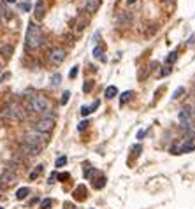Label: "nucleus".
I'll return each mask as SVG.
<instances>
[{"label":"nucleus","instance_id":"f257e3e1","mask_svg":"<svg viewBox=\"0 0 195 209\" xmlns=\"http://www.w3.org/2000/svg\"><path fill=\"white\" fill-rule=\"evenodd\" d=\"M42 30L39 25H35V21L28 23L27 35H25V49L27 51H37L42 46Z\"/></svg>","mask_w":195,"mask_h":209},{"label":"nucleus","instance_id":"f03ea898","mask_svg":"<svg viewBox=\"0 0 195 209\" xmlns=\"http://www.w3.org/2000/svg\"><path fill=\"white\" fill-rule=\"evenodd\" d=\"M30 111H34L35 114H42L44 118H51V102L44 95H34L28 102Z\"/></svg>","mask_w":195,"mask_h":209},{"label":"nucleus","instance_id":"7ed1b4c3","mask_svg":"<svg viewBox=\"0 0 195 209\" xmlns=\"http://www.w3.org/2000/svg\"><path fill=\"white\" fill-rule=\"evenodd\" d=\"M23 141L40 149V148H44L46 144H48V133L39 132V130H32V132H27V133H25Z\"/></svg>","mask_w":195,"mask_h":209},{"label":"nucleus","instance_id":"20e7f679","mask_svg":"<svg viewBox=\"0 0 195 209\" xmlns=\"http://www.w3.org/2000/svg\"><path fill=\"white\" fill-rule=\"evenodd\" d=\"M177 120H179V123H181V128L190 127L192 120H193V107H192V106H185L181 111H179V114H177Z\"/></svg>","mask_w":195,"mask_h":209},{"label":"nucleus","instance_id":"39448f33","mask_svg":"<svg viewBox=\"0 0 195 209\" xmlns=\"http://www.w3.org/2000/svg\"><path fill=\"white\" fill-rule=\"evenodd\" d=\"M65 56H67V53H65V49L63 48H53L51 51H49V63L51 65H62L63 63V60H65Z\"/></svg>","mask_w":195,"mask_h":209},{"label":"nucleus","instance_id":"423d86ee","mask_svg":"<svg viewBox=\"0 0 195 209\" xmlns=\"http://www.w3.org/2000/svg\"><path fill=\"white\" fill-rule=\"evenodd\" d=\"M35 130H39V132H44V133H48L49 130H53V127H55V120L53 118H40V120H37L35 121Z\"/></svg>","mask_w":195,"mask_h":209},{"label":"nucleus","instance_id":"0eeeda50","mask_svg":"<svg viewBox=\"0 0 195 209\" xmlns=\"http://www.w3.org/2000/svg\"><path fill=\"white\" fill-rule=\"evenodd\" d=\"M90 16L92 14L86 13V11H83V13L77 14V18H76V30H84V28L88 27V23H90Z\"/></svg>","mask_w":195,"mask_h":209},{"label":"nucleus","instance_id":"6e6552de","mask_svg":"<svg viewBox=\"0 0 195 209\" xmlns=\"http://www.w3.org/2000/svg\"><path fill=\"white\" fill-rule=\"evenodd\" d=\"M195 149V144L192 143H183V144H176V146H172V149H171V153L172 155H183V153H190Z\"/></svg>","mask_w":195,"mask_h":209},{"label":"nucleus","instance_id":"1a4fd4ad","mask_svg":"<svg viewBox=\"0 0 195 209\" xmlns=\"http://www.w3.org/2000/svg\"><path fill=\"white\" fill-rule=\"evenodd\" d=\"M19 151L23 153V155H27V156H35V155H39V148H35V146H32V144H28V143H19Z\"/></svg>","mask_w":195,"mask_h":209},{"label":"nucleus","instance_id":"9d476101","mask_svg":"<svg viewBox=\"0 0 195 209\" xmlns=\"http://www.w3.org/2000/svg\"><path fill=\"white\" fill-rule=\"evenodd\" d=\"M14 181H16V174L9 169L4 170V174L0 176V186H9V185H13Z\"/></svg>","mask_w":195,"mask_h":209},{"label":"nucleus","instance_id":"9b49d317","mask_svg":"<svg viewBox=\"0 0 195 209\" xmlns=\"http://www.w3.org/2000/svg\"><path fill=\"white\" fill-rule=\"evenodd\" d=\"M34 16H35V19L37 21H40V19L46 16V2L44 0H37V4H35V7H34Z\"/></svg>","mask_w":195,"mask_h":209},{"label":"nucleus","instance_id":"f8f14e48","mask_svg":"<svg viewBox=\"0 0 195 209\" xmlns=\"http://www.w3.org/2000/svg\"><path fill=\"white\" fill-rule=\"evenodd\" d=\"M72 197H74V200H77V202H84L86 197H88V190H86V186H84V185H79V186L74 190Z\"/></svg>","mask_w":195,"mask_h":209},{"label":"nucleus","instance_id":"ddd939ff","mask_svg":"<svg viewBox=\"0 0 195 209\" xmlns=\"http://www.w3.org/2000/svg\"><path fill=\"white\" fill-rule=\"evenodd\" d=\"M98 7H100V0H86V4H84V11L90 14L97 13Z\"/></svg>","mask_w":195,"mask_h":209},{"label":"nucleus","instance_id":"4468645a","mask_svg":"<svg viewBox=\"0 0 195 209\" xmlns=\"http://www.w3.org/2000/svg\"><path fill=\"white\" fill-rule=\"evenodd\" d=\"M14 53V46L9 44V42H4V44H0V55L4 58H11Z\"/></svg>","mask_w":195,"mask_h":209},{"label":"nucleus","instance_id":"2eb2a0df","mask_svg":"<svg viewBox=\"0 0 195 209\" xmlns=\"http://www.w3.org/2000/svg\"><path fill=\"white\" fill-rule=\"evenodd\" d=\"M116 21H118V25H121V27H129L130 23H132V16H130V13H120L118 18H116Z\"/></svg>","mask_w":195,"mask_h":209},{"label":"nucleus","instance_id":"dca6fc26","mask_svg":"<svg viewBox=\"0 0 195 209\" xmlns=\"http://www.w3.org/2000/svg\"><path fill=\"white\" fill-rule=\"evenodd\" d=\"M92 55H93V58H97V60H100V62H107V58L104 56V46L102 44L95 46L93 51H92Z\"/></svg>","mask_w":195,"mask_h":209},{"label":"nucleus","instance_id":"f3484780","mask_svg":"<svg viewBox=\"0 0 195 209\" xmlns=\"http://www.w3.org/2000/svg\"><path fill=\"white\" fill-rule=\"evenodd\" d=\"M93 188H97V190H100V188H104L106 186V176H104V174H100L98 172V178L97 179H93Z\"/></svg>","mask_w":195,"mask_h":209},{"label":"nucleus","instance_id":"a211bd4d","mask_svg":"<svg viewBox=\"0 0 195 209\" xmlns=\"http://www.w3.org/2000/svg\"><path fill=\"white\" fill-rule=\"evenodd\" d=\"M28 193H30V188L23 186V188H19V190L16 191V199H18V200H23V199H27V197H28Z\"/></svg>","mask_w":195,"mask_h":209},{"label":"nucleus","instance_id":"6ab92c4d","mask_svg":"<svg viewBox=\"0 0 195 209\" xmlns=\"http://www.w3.org/2000/svg\"><path fill=\"white\" fill-rule=\"evenodd\" d=\"M132 97H134V91H132V90H129V91H123V93H121V97H120V106L127 104Z\"/></svg>","mask_w":195,"mask_h":209},{"label":"nucleus","instance_id":"aec40b11","mask_svg":"<svg viewBox=\"0 0 195 209\" xmlns=\"http://www.w3.org/2000/svg\"><path fill=\"white\" fill-rule=\"evenodd\" d=\"M104 95H106L107 98L116 97V95H118V88H116V86H107V88H106V91H104Z\"/></svg>","mask_w":195,"mask_h":209},{"label":"nucleus","instance_id":"412c9836","mask_svg":"<svg viewBox=\"0 0 195 209\" xmlns=\"http://www.w3.org/2000/svg\"><path fill=\"white\" fill-rule=\"evenodd\" d=\"M0 13L4 14L5 19H13V14H11V11H7V7H5V4L0 0Z\"/></svg>","mask_w":195,"mask_h":209},{"label":"nucleus","instance_id":"4be33fe9","mask_svg":"<svg viewBox=\"0 0 195 209\" xmlns=\"http://www.w3.org/2000/svg\"><path fill=\"white\" fill-rule=\"evenodd\" d=\"M176 60H177V51H172V53H169V56L165 58V63H167V65H172Z\"/></svg>","mask_w":195,"mask_h":209},{"label":"nucleus","instance_id":"5701e85b","mask_svg":"<svg viewBox=\"0 0 195 209\" xmlns=\"http://www.w3.org/2000/svg\"><path fill=\"white\" fill-rule=\"evenodd\" d=\"M40 174H42V165H37L35 169L32 170V174H30V179H35V178H39Z\"/></svg>","mask_w":195,"mask_h":209},{"label":"nucleus","instance_id":"b1692460","mask_svg":"<svg viewBox=\"0 0 195 209\" xmlns=\"http://www.w3.org/2000/svg\"><path fill=\"white\" fill-rule=\"evenodd\" d=\"M60 81H62V76H60V74H53L49 83H51V86H58L60 85Z\"/></svg>","mask_w":195,"mask_h":209},{"label":"nucleus","instance_id":"393cba45","mask_svg":"<svg viewBox=\"0 0 195 209\" xmlns=\"http://www.w3.org/2000/svg\"><path fill=\"white\" fill-rule=\"evenodd\" d=\"M51 206H53V199H44L40 202V209H49Z\"/></svg>","mask_w":195,"mask_h":209},{"label":"nucleus","instance_id":"a878e982","mask_svg":"<svg viewBox=\"0 0 195 209\" xmlns=\"http://www.w3.org/2000/svg\"><path fill=\"white\" fill-rule=\"evenodd\" d=\"M11 79V72H4L2 76H0V88L5 85V81H9Z\"/></svg>","mask_w":195,"mask_h":209},{"label":"nucleus","instance_id":"bb28decb","mask_svg":"<svg viewBox=\"0 0 195 209\" xmlns=\"http://www.w3.org/2000/svg\"><path fill=\"white\" fill-rule=\"evenodd\" d=\"M93 88V81H84V85H83V91L84 93H90Z\"/></svg>","mask_w":195,"mask_h":209},{"label":"nucleus","instance_id":"cd10ccee","mask_svg":"<svg viewBox=\"0 0 195 209\" xmlns=\"http://www.w3.org/2000/svg\"><path fill=\"white\" fill-rule=\"evenodd\" d=\"M141 151H142V146H141V144H137V146H134V148H132V155L135 156V158H137V156L141 155Z\"/></svg>","mask_w":195,"mask_h":209},{"label":"nucleus","instance_id":"c85d7f7f","mask_svg":"<svg viewBox=\"0 0 195 209\" xmlns=\"http://www.w3.org/2000/svg\"><path fill=\"white\" fill-rule=\"evenodd\" d=\"M69 98H71V91H65V93L62 95V100H60V104H62V106H65V104L69 102Z\"/></svg>","mask_w":195,"mask_h":209},{"label":"nucleus","instance_id":"c756f323","mask_svg":"<svg viewBox=\"0 0 195 209\" xmlns=\"http://www.w3.org/2000/svg\"><path fill=\"white\" fill-rule=\"evenodd\" d=\"M65 164H67V156H60V158L56 160V164H55V165H56V167H63Z\"/></svg>","mask_w":195,"mask_h":209},{"label":"nucleus","instance_id":"7c9ffc66","mask_svg":"<svg viewBox=\"0 0 195 209\" xmlns=\"http://www.w3.org/2000/svg\"><path fill=\"white\" fill-rule=\"evenodd\" d=\"M88 125H90V121H86V120H84V121H81V123L77 125V130H79V132H83V130L86 128V127H88Z\"/></svg>","mask_w":195,"mask_h":209},{"label":"nucleus","instance_id":"2f4dec72","mask_svg":"<svg viewBox=\"0 0 195 209\" xmlns=\"http://www.w3.org/2000/svg\"><path fill=\"white\" fill-rule=\"evenodd\" d=\"M88 114H92L90 107L88 106H83V107H81V116H88Z\"/></svg>","mask_w":195,"mask_h":209},{"label":"nucleus","instance_id":"473e14b6","mask_svg":"<svg viewBox=\"0 0 195 209\" xmlns=\"http://www.w3.org/2000/svg\"><path fill=\"white\" fill-rule=\"evenodd\" d=\"M185 93V88H177L176 91H174V95H172V98H179L181 95Z\"/></svg>","mask_w":195,"mask_h":209},{"label":"nucleus","instance_id":"72a5a7b5","mask_svg":"<svg viewBox=\"0 0 195 209\" xmlns=\"http://www.w3.org/2000/svg\"><path fill=\"white\" fill-rule=\"evenodd\" d=\"M77 71H79V67H77V65L72 67V71H71V74H69V77H71V79H74V77L77 76Z\"/></svg>","mask_w":195,"mask_h":209},{"label":"nucleus","instance_id":"f704fd0d","mask_svg":"<svg viewBox=\"0 0 195 209\" xmlns=\"http://www.w3.org/2000/svg\"><path fill=\"white\" fill-rule=\"evenodd\" d=\"M169 74H171V67H165V69H162V71H160V76H162V77L169 76Z\"/></svg>","mask_w":195,"mask_h":209},{"label":"nucleus","instance_id":"c9c22d12","mask_svg":"<svg viewBox=\"0 0 195 209\" xmlns=\"http://www.w3.org/2000/svg\"><path fill=\"white\" fill-rule=\"evenodd\" d=\"M56 179H58V172H51V174H49V179H48V181L49 183H55Z\"/></svg>","mask_w":195,"mask_h":209},{"label":"nucleus","instance_id":"e433bc0d","mask_svg":"<svg viewBox=\"0 0 195 209\" xmlns=\"http://www.w3.org/2000/svg\"><path fill=\"white\" fill-rule=\"evenodd\" d=\"M98 106H100V100H95V102H93V104H92V106H88V107H90V111H92V112H93V111H95V109H97V107H98Z\"/></svg>","mask_w":195,"mask_h":209},{"label":"nucleus","instance_id":"4c0bfd02","mask_svg":"<svg viewBox=\"0 0 195 209\" xmlns=\"http://www.w3.org/2000/svg\"><path fill=\"white\" fill-rule=\"evenodd\" d=\"M58 179H60V181H63V183H65V179H69V174H58Z\"/></svg>","mask_w":195,"mask_h":209},{"label":"nucleus","instance_id":"58836bf2","mask_svg":"<svg viewBox=\"0 0 195 209\" xmlns=\"http://www.w3.org/2000/svg\"><path fill=\"white\" fill-rule=\"evenodd\" d=\"M21 9H23V11H30V4H28V2L21 4Z\"/></svg>","mask_w":195,"mask_h":209},{"label":"nucleus","instance_id":"ea45409f","mask_svg":"<svg viewBox=\"0 0 195 209\" xmlns=\"http://www.w3.org/2000/svg\"><path fill=\"white\" fill-rule=\"evenodd\" d=\"M192 44H195V34L190 35V39H188V46H192Z\"/></svg>","mask_w":195,"mask_h":209},{"label":"nucleus","instance_id":"a19ab883","mask_svg":"<svg viewBox=\"0 0 195 209\" xmlns=\"http://www.w3.org/2000/svg\"><path fill=\"white\" fill-rule=\"evenodd\" d=\"M144 133H146V132H144V130H141V132L137 133V139H142V137H144Z\"/></svg>","mask_w":195,"mask_h":209},{"label":"nucleus","instance_id":"79ce46f5","mask_svg":"<svg viewBox=\"0 0 195 209\" xmlns=\"http://www.w3.org/2000/svg\"><path fill=\"white\" fill-rule=\"evenodd\" d=\"M137 0H127V4H135Z\"/></svg>","mask_w":195,"mask_h":209},{"label":"nucleus","instance_id":"37998d69","mask_svg":"<svg viewBox=\"0 0 195 209\" xmlns=\"http://www.w3.org/2000/svg\"><path fill=\"white\" fill-rule=\"evenodd\" d=\"M7 2H9V4H14V2H16V0H7Z\"/></svg>","mask_w":195,"mask_h":209},{"label":"nucleus","instance_id":"c03bdc74","mask_svg":"<svg viewBox=\"0 0 195 209\" xmlns=\"http://www.w3.org/2000/svg\"><path fill=\"white\" fill-rule=\"evenodd\" d=\"M165 2H169V4H171V2H174V0H165Z\"/></svg>","mask_w":195,"mask_h":209},{"label":"nucleus","instance_id":"a18cd8bd","mask_svg":"<svg viewBox=\"0 0 195 209\" xmlns=\"http://www.w3.org/2000/svg\"><path fill=\"white\" fill-rule=\"evenodd\" d=\"M0 209H4V207H0Z\"/></svg>","mask_w":195,"mask_h":209}]
</instances>
